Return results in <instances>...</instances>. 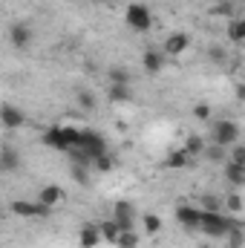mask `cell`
I'll list each match as a JSON object with an SVG mask.
<instances>
[{"instance_id":"6da1fadb","label":"cell","mask_w":245,"mask_h":248,"mask_svg":"<svg viewBox=\"0 0 245 248\" xmlns=\"http://www.w3.org/2000/svg\"><path fill=\"white\" fill-rule=\"evenodd\" d=\"M44 144L58 150V153H66L69 147H78L81 144V130L75 127H63V124H55L44 133Z\"/></svg>"},{"instance_id":"7a4b0ae2","label":"cell","mask_w":245,"mask_h":248,"mask_svg":"<svg viewBox=\"0 0 245 248\" xmlns=\"http://www.w3.org/2000/svg\"><path fill=\"white\" fill-rule=\"evenodd\" d=\"M211 141L214 144H222V147H231L240 141V124L231 122V119H216L211 122Z\"/></svg>"},{"instance_id":"3957f363","label":"cell","mask_w":245,"mask_h":248,"mask_svg":"<svg viewBox=\"0 0 245 248\" xmlns=\"http://www.w3.org/2000/svg\"><path fill=\"white\" fill-rule=\"evenodd\" d=\"M124 20H127V26L133 32H147L153 26V15H150V9L144 3H130L124 9Z\"/></svg>"},{"instance_id":"277c9868","label":"cell","mask_w":245,"mask_h":248,"mask_svg":"<svg viewBox=\"0 0 245 248\" xmlns=\"http://www.w3.org/2000/svg\"><path fill=\"white\" fill-rule=\"evenodd\" d=\"M12 214L15 217H26V219H44V217H49L52 214V208L49 205H44L41 199H15L12 202Z\"/></svg>"},{"instance_id":"5b68a950","label":"cell","mask_w":245,"mask_h":248,"mask_svg":"<svg viewBox=\"0 0 245 248\" xmlns=\"http://www.w3.org/2000/svg\"><path fill=\"white\" fill-rule=\"evenodd\" d=\"M234 228V222H231V217H222L219 211H214V214H202V234H208V237H225L228 231Z\"/></svg>"},{"instance_id":"8992f818","label":"cell","mask_w":245,"mask_h":248,"mask_svg":"<svg viewBox=\"0 0 245 248\" xmlns=\"http://www.w3.org/2000/svg\"><path fill=\"white\" fill-rule=\"evenodd\" d=\"M78 147H84V150L92 156V162H95L98 156L110 153V150H107V141H104V136H101L98 130H92V127H84V130H81V144H78Z\"/></svg>"},{"instance_id":"52a82bcc","label":"cell","mask_w":245,"mask_h":248,"mask_svg":"<svg viewBox=\"0 0 245 248\" xmlns=\"http://www.w3.org/2000/svg\"><path fill=\"white\" fill-rule=\"evenodd\" d=\"M113 219L122 225L124 231H136V219H141L138 217V211H136V205L133 202H116V208H113Z\"/></svg>"},{"instance_id":"ba28073f","label":"cell","mask_w":245,"mask_h":248,"mask_svg":"<svg viewBox=\"0 0 245 248\" xmlns=\"http://www.w3.org/2000/svg\"><path fill=\"white\" fill-rule=\"evenodd\" d=\"M202 208H193V205H179L176 208V219H179V225L184 228H190V231H199L202 228Z\"/></svg>"},{"instance_id":"9c48e42d","label":"cell","mask_w":245,"mask_h":248,"mask_svg":"<svg viewBox=\"0 0 245 248\" xmlns=\"http://www.w3.org/2000/svg\"><path fill=\"white\" fill-rule=\"evenodd\" d=\"M187 46H190V38H187L184 32H170V35L165 38V44H162V52L170 55V58H176V55H184Z\"/></svg>"},{"instance_id":"30bf717a","label":"cell","mask_w":245,"mask_h":248,"mask_svg":"<svg viewBox=\"0 0 245 248\" xmlns=\"http://www.w3.org/2000/svg\"><path fill=\"white\" fill-rule=\"evenodd\" d=\"M165 52L162 49H156V46H150V49H144V55H141V66H144V72L147 75H159L162 69H165Z\"/></svg>"},{"instance_id":"8fae6325","label":"cell","mask_w":245,"mask_h":248,"mask_svg":"<svg viewBox=\"0 0 245 248\" xmlns=\"http://www.w3.org/2000/svg\"><path fill=\"white\" fill-rule=\"evenodd\" d=\"M20 165H23L20 153L12 144H3V150H0V170L3 173H15V170H20Z\"/></svg>"},{"instance_id":"7c38bea8","label":"cell","mask_w":245,"mask_h":248,"mask_svg":"<svg viewBox=\"0 0 245 248\" xmlns=\"http://www.w3.org/2000/svg\"><path fill=\"white\" fill-rule=\"evenodd\" d=\"M0 122H3L6 130H17V127L26 124V116H23V110H17L15 104H3V110H0Z\"/></svg>"},{"instance_id":"4fadbf2b","label":"cell","mask_w":245,"mask_h":248,"mask_svg":"<svg viewBox=\"0 0 245 248\" xmlns=\"http://www.w3.org/2000/svg\"><path fill=\"white\" fill-rule=\"evenodd\" d=\"M78 240H81V248H95L98 243H104V237H101V225H92V222H87V225L81 228Z\"/></svg>"},{"instance_id":"5bb4252c","label":"cell","mask_w":245,"mask_h":248,"mask_svg":"<svg viewBox=\"0 0 245 248\" xmlns=\"http://www.w3.org/2000/svg\"><path fill=\"white\" fill-rule=\"evenodd\" d=\"M38 199H41L44 205L55 208V205H61L63 199H66V193H63L61 185H44V187H41V193H38Z\"/></svg>"},{"instance_id":"9a60e30c","label":"cell","mask_w":245,"mask_h":248,"mask_svg":"<svg viewBox=\"0 0 245 248\" xmlns=\"http://www.w3.org/2000/svg\"><path fill=\"white\" fill-rule=\"evenodd\" d=\"M9 41H12L17 49H26V46L32 44V29L23 26V23H15V26L9 29Z\"/></svg>"},{"instance_id":"2e32d148","label":"cell","mask_w":245,"mask_h":248,"mask_svg":"<svg viewBox=\"0 0 245 248\" xmlns=\"http://www.w3.org/2000/svg\"><path fill=\"white\" fill-rule=\"evenodd\" d=\"M225 179L231 187H243L245 185V165L237 162H225Z\"/></svg>"},{"instance_id":"e0dca14e","label":"cell","mask_w":245,"mask_h":248,"mask_svg":"<svg viewBox=\"0 0 245 248\" xmlns=\"http://www.w3.org/2000/svg\"><path fill=\"white\" fill-rule=\"evenodd\" d=\"M122 231H124V228L116 222V219H104V222H101V237H104V243H110V246H116V243H119Z\"/></svg>"},{"instance_id":"ac0fdd59","label":"cell","mask_w":245,"mask_h":248,"mask_svg":"<svg viewBox=\"0 0 245 248\" xmlns=\"http://www.w3.org/2000/svg\"><path fill=\"white\" fill-rule=\"evenodd\" d=\"M110 101H113V104H127V101H133V87H130V84H110Z\"/></svg>"},{"instance_id":"d6986e66","label":"cell","mask_w":245,"mask_h":248,"mask_svg":"<svg viewBox=\"0 0 245 248\" xmlns=\"http://www.w3.org/2000/svg\"><path fill=\"white\" fill-rule=\"evenodd\" d=\"M190 159H193V156H190L184 147H176V150L168 156V162H165V165H168L170 170H182V168H187V162H190Z\"/></svg>"},{"instance_id":"ffe728a7","label":"cell","mask_w":245,"mask_h":248,"mask_svg":"<svg viewBox=\"0 0 245 248\" xmlns=\"http://www.w3.org/2000/svg\"><path fill=\"white\" fill-rule=\"evenodd\" d=\"M141 228H144V234L147 237H156L159 231H162V217L159 214H141Z\"/></svg>"},{"instance_id":"44dd1931","label":"cell","mask_w":245,"mask_h":248,"mask_svg":"<svg viewBox=\"0 0 245 248\" xmlns=\"http://www.w3.org/2000/svg\"><path fill=\"white\" fill-rule=\"evenodd\" d=\"M228 38H231V44H243L245 41V17H231L228 20Z\"/></svg>"},{"instance_id":"7402d4cb","label":"cell","mask_w":245,"mask_h":248,"mask_svg":"<svg viewBox=\"0 0 245 248\" xmlns=\"http://www.w3.org/2000/svg\"><path fill=\"white\" fill-rule=\"evenodd\" d=\"M69 173L81 187H87L92 182V168H87V165H69Z\"/></svg>"},{"instance_id":"603a6c76","label":"cell","mask_w":245,"mask_h":248,"mask_svg":"<svg viewBox=\"0 0 245 248\" xmlns=\"http://www.w3.org/2000/svg\"><path fill=\"white\" fill-rule=\"evenodd\" d=\"M205 147H208V141H205L202 136H196V133L184 139V150H187L190 156H202V153H205Z\"/></svg>"},{"instance_id":"cb8c5ba5","label":"cell","mask_w":245,"mask_h":248,"mask_svg":"<svg viewBox=\"0 0 245 248\" xmlns=\"http://www.w3.org/2000/svg\"><path fill=\"white\" fill-rule=\"evenodd\" d=\"M202 156H205L208 162H228V147H222V144H214V141H211V144L205 147V153H202Z\"/></svg>"},{"instance_id":"d4e9b609","label":"cell","mask_w":245,"mask_h":248,"mask_svg":"<svg viewBox=\"0 0 245 248\" xmlns=\"http://www.w3.org/2000/svg\"><path fill=\"white\" fill-rule=\"evenodd\" d=\"M138 246H141V240H138L136 231H122V237L116 243V248H138Z\"/></svg>"},{"instance_id":"484cf974","label":"cell","mask_w":245,"mask_h":248,"mask_svg":"<svg viewBox=\"0 0 245 248\" xmlns=\"http://www.w3.org/2000/svg\"><path fill=\"white\" fill-rule=\"evenodd\" d=\"M75 98H78V107H81V110H87V113H90V110H95V95H92L90 90H78V95H75Z\"/></svg>"},{"instance_id":"4316f807","label":"cell","mask_w":245,"mask_h":248,"mask_svg":"<svg viewBox=\"0 0 245 248\" xmlns=\"http://www.w3.org/2000/svg\"><path fill=\"white\" fill-rule=\"evenodd\" d=\"M225 208H228L231 214H243L245 199L240 196V193H228V196H225Z\"/></svg>"},{"instance_id":"83f0119b","label":"cell","mask_w":245,"mask_h":248,"mask_svg":"<svg viewBox=\"0 0 245 248\" xmlns=\"http://www.w3.org/2000/svg\"><path fill=\"white\" fill-rule=\"evenodd\" d=\"M225 243H228V248H243L245 246V234L237 228V225H234V228L225 234Z\"/></svg>"},{"instance_id":"f1b7e54d","label":"cell","mask_w":245,"mask_h":248,"mask_svg":"<svg viewBox=\"0 0 245 248\" xmlns=\"http://www.w3.org/2000/svg\"><path fill=\"white\" fill-rule=\"evenodd\" d=\"M92 170H98V173H110V170H113V156H110V153L98 156V159L92 162Z\"/></svg>"},{"instance_id":"f546056e","label":"cell","mask_w":245,"mask_h":248,"mask_svg":"<svg viewBox=\"0 0 245 248\" xmlns=\"http://www.w3.org/2000/svg\"><path fill=\"white\" fill-rule=\"evenodd\" d=\"M228 162H237V165H245V144H231L228 147Z\"/></svg>"},{"instance_id":"4dcf8cb0","label":"cell","mask_w":245,"mask_h":248,"mask_svg":"<svg viewBox=\"0 0 245 248\" xmlns=\"http://www.w3.org/2000/svg\"><path fill=\"white\" fill-rule=\"evenodd\" d=\"M222 208V202H219V196H214V193H205L202 196V211H208V214H214V211H219Z\"/></svg>"},{"instance_id":"1f68e13d","label":"cell","mask_w":245,"mask_h":248,"mask_svg":"<svg viewBox=\"0 0 245 248\" xmlns=\"http://www.w3.org/2000/svg\"><path fill=\"white\" fill-rule=\"evenodd\" d=\"M110 84H130V72L124 66H113L110 69Z\"/></svg>"},{"instance_id":"d6a6232c","label":"cell","mask_w":245,"mask_h":248,"mask_svg":"<svg viewBox=\"0 0 245 248\" xmlns=\"http://www.w3.org/2000/svg\"><path fill=\"white\" fill-rule=\"evenodd\" d=\"M234 12H237V9H234V3H231V0H222V3H216V6H214V15H222V17H228V20L234 17Z\"/></svg>"},{"instance_id":"836d02e7","label":"cell","mask_w":245,"mask_h":248,"mask_svg":"<svg viewBox=\"0 0 245 248\" xmlns=\"http://www.w3.org/2000/svg\"><path fill=\"white\" fill-rule=\"evenodd\" d=\"M193 116H196L199 122H211V116H214V113H211V104H205V101H199V104L193 107Z\"/></svg>"},{"instance_id":"e575fe53","label":"cell","mask_w":245,"mask_h":248,"mask_svg":"<svg viewBox=\"0 0 245 248\" xmlns=\"http://www.w3.org/2000/svg\"><path fill=\"white\" fill-rule=\"evenodd\" d=\"M208 61L225 63V49H222V46H211V49H208Z\"/></svg>"},{"instance_id":"d590c367","label":"cell","mask_w":245,"mask_h":248,"mask_svg":"<svg viewBox=\"0 0 245 248\" xmlns=\"http://www.w3.org/2000/svg\"><path fill=\"white\" fill-rule=\"evenodd\" d=\"M237 98H240V101H245V84H240V87H237Z\"/></svg>"}]
</instances>
